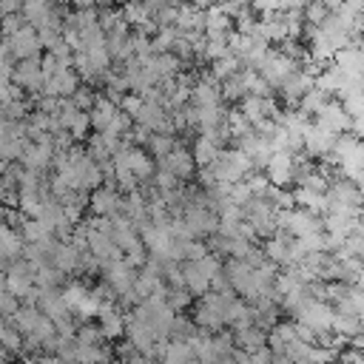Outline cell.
<instances>
[{
	"mask_svg": "<svg viewBox=\"0 0 364 364\" xmlns=\"http://www.w3.org/2000/svg\"><path fill=\"white\" fill-rule=\"evenodd\" d=\"M313 117H316V125L327 128L330 134H344V131H350V125H353L350 114L341 108V102H338V100H327V102H324Z\"/></svg>",
	"mask_w": 364,
	"mask_h": 364,
	"instance_id": "7",
	"label": "cell"
},
{
	"mask_svg": "<svg viewBox=\"0 0 364 364\" xmlns=\"http://www.w3.org/2000/svg\"><path fill=\"white\" fill-rule=\"evenodd\" d=\"M216 154H219V145H216L213 139H208L205 134H199V136H196V142H193V151H191V156H193L196 168L210 165V162L216 159Z\"/></svg>",
	"mask_w": 364,
	"mask_h": 364,
	"instance_id": "17",
	"label": "cell"
},
{
	"mask_svg": "<svg viewBox=\"0 0 364 364\" xmlns=\"http://www.w3.org/2000/svg\"><path fill=\"white\" fill-rule=\"evenodd\" d=\"M20 247H23V239H20L17 228L0 222V264L6 267L9 262L20 259Z\"/></svg>",
	"mask_w": 364,
	"mask_h": 364,
	"instance_id": "13",
	"label": "cell"
},
{
	"mask_svg": "<svg viewBox=\"0 0 364 364\" xmlns=\"http://www.w3.org/2000/svg\"><path fill=\"white\" fill-rule=\"evenodd\" d=\"M37 310L40 313H46L48 318H57V316H65V313H71L68 310V304H65V299H63V290L60 287H40V293H37Z\"/></svg>",
	"mask_w": 364,
	"mask_h": 364,
	"instance_id": "11",
	"label": "cell"
},
{
	"mask_svg": "<svg viewBox=\"0 0 364 364\" xmlns=\"http://www.w3.org/2000/svg\"><path fill=\"white\" fill-rule=\"evenodd\" d=\"M17 304H20V299H17V296H11V293L6 290V284H0V318L11 316V313L17 310Z\"/></svg>",
	"mask_w": 364,
	"mask_h": 364,
	"instance_id": "26",
	"label": "cell"
},
{
	"mask_svg": "<svg viewBox=\"0 0 364 364\" xmlns=\"http://www.w3.org/2000/svg\"><path fill=\"white\" fill-rule=\"evenodd\" d=\"M40 54H43V51H40ZM40 54H37V57H26V60H14V65H11V74H9V80H11L17 88L28 91L31 97H34V94H40V88H43Z\"/></svg>",
	"mask_w": 364,
	"mask_h": 364,
	"instance_id": "3",
	"label": "cell"
},
{
	"mask_svg": "<svg viewBox=\"0 0 364 364\" xmlns=\"http://www.w3.org/2000/svg\"><path fill=\"white\" fill-rule=\"evenodd\" d=\"M290 193H293V205H299V208H304V210H310V213H316V216H321V213L327 210V196H324V191H310V188L296 185V191H290Z\"/></svg>",
	"mask_w": 364,
	"mask_h": 364,
	"instance_id": "14",
	"label": "cell"
},
{
	"mask_svg": "<svg viewBox=\"0 0 364 364\" xmlns=\"http://www.w3.org/2000/svg\"><path fill=\"white\" fill-rule=\"evenodd\" d=\"M210 171H213L216 182H228V185H230V182H236V179H245V176H247L250 171H256V168H253L250 156L233 145V148H219L216 159L210 162Z\"/></svg>",
	"mask_w": 364,
	"mask_h": 364,
	"instance_id": "1",
	"label": "cell"
},
{
	"mask_svg": "<svg viewBox=\"0 0 364 364\" xmlns=\"http://www.w3.org/2000/svg\"><path fill=\"white\" fill-rule=\"evenodd\" d=\"M68 134H71V139H85L88 136V131H91V119H88V111H77L74 117H71V122H68V128H65Z\"/></svg>",
	"mask_w": 364,
	"mask_h": 364,
	"instance_id": "23",
	"label": "cell"
},
{
	"mask_svg": "<svg viewBox=\"0 0 364 364\" xmlns=\"http://www.w3.org/2000/svg\"><path fill=\"white\" fill-rule=\"evenodd\" d=\"M94 97H97V94H94V91H91L88 85H82V82H80V85L74 88V94H71V102H74L77 108H82V111H88V108L94 105Z\"/></svg>",
	"mask_w": 364,
	"mask_h": 364,
	"instance_id": "24",
	"label": "cell"
},
{
	"mask_svg": "<svg viewBox=\"0 0 364 364\" xmlns=\"http://www.w3.org/2000/svg\"><path fill=\"white\" fill-rule=\"evenodd\" d=\"M182 282L191 296H202L205 290H210V279L199 270L196 262H182Z\"/></svg>",
	"mask_w": 364,
	"mask_h": 364,
	"instance_id": "15",
	"label": "cell"
},
{
	"mask_svg": "<svg viewBox=\"0 0 364 364\" xmlns=\"http://www.w3.org/2000/svg\"><path fill=\"white\" fill-rule=\"evenodd\" d=\"M282 3V9H301L307 0H279Z\"/></svg>",
	"mask_w": 364,
	"mask_h": 364,
	"instance_id": "27",
	"label": "cell"
},
{
	"mask_svg": "<svg viewBox=\"0 0 364 364\" xmlns=\"http://www.w3.org/2000/svg\"><path fill=\"white\" fill-rule=\"evenodd\" d=\"M333 142H336V134H330L327 128H321V125H316V122H307L304 131H301V151H304L307 156L321 159L324 154H330Z\"/></svg>",
	"mask_w": 364,
	"mask_h": 364,
	"instance_id": "6",
	"label": "cell"
},
{
	"mask_svg": "<svg viewBox=\"0 0 364 364\" xmlns=\"http://www.w3.org/2000/svg\"><path fill=\"white\" fill-rule=\"evenodd\" d=\"M313 82H316V74H310L307 68H296L282 85H279V91H282V97H284V102L290 105V108H296V102H299V97L307 91V88H313Z\"/></svg>",
	"mask_w": 364,
	"mask_h": 364,
	"instance_id": "9",
	"label": "cell"
},
{
	"mask_svg": "<svg viewBox=\"0 0 364 364\" xmlns=\"http://www.w3.org/2000/svg\"><path fill=\"white\" fill-rule=\"evenodd\" d=\"M173 145H176V134L151 131V134H148V139H145V151H148L154 159H156V156H162V154H168Z\"/></svg>",
	"mask_w": 364,
	"mask_h": 364,
	"instance_id": "18",
	"label": "cell"
},
{
	"mask_svg": "<svg viewBox=\"0 0 364 364\" xmlns=\"http://www.w3.org/2000/svg\"><path fill=\"white\" fill-rule=\"evenodd\" d=\"M6 165H9V159H6V156H3V154H0V173H3V171H6Z\"/></svg>",
	"mask_w": 364,
	"mask_h": 364,
	"instance_id": "28",
	"label": "cell"
},
{
	"mask_svg": "<svg viewBox=\"0 0 364 364\" xmlns=\"http://www.w3.org/2000/svg\"><path fill=\"white\" fill-rule=\"evenodd\" d=\"M119 202H122V193L111 185H97L94 191H88V208L94 216H114L119 213Z\"/></svg>",
	"mask_w": 364,
	"mask_h": 364,
	"instance_id": "8",
	"label": "cell"
},
{
	"mask_svg": "<svg viewBox=\"0 0 364 364\" xmlns=\"http://www.w3.org/2000/svg\"><path fill=\"white\" fill-rule=\"evenodd\" d=\"M242 68V63H239V57L236 54H225V57H219V60H210V77L213 80H225V77H230V74H236Z\"/></svg>",
	"mask_w": 364,
	"mask_h": 364,
	"instance_id": "19",
	"label": "cell"
},
{
	"mask_svg": "<svg viewBox=\"0 0 364 364\" xmlns=\"http://www.w3.org/2000/svg\"><path fill=\"white\" fill-rule=\"evenodd\" d=\"M3 43H6V48H9V54H11L14 60L37 57V54L43 51L40 43H37V28L28 26V23H23L17 31H11L9 37H3Z\"/></svg>",
	"mask_w": 364,
	"mask_h": 364,
	"instance_id": "5",
	"label": "cell"
},
{
	"mask_svg": "<svg viewBox=\"0 0 364 364\" xmlns=\"http://www.w3.org/2000/svg\"><path fill=\"white\" fill-rule=\"evenodd\" d=\"M111 353L102 344H77L74 341V361H108Z\"/></svg>",
	"mask_w": 364,
	"mask_h": 364,
	"instance_id": "20",
	"label": "cell"
},
{
	"mask_svg": "<svg viewBox=\"0 0 364 364\" xmlns=\"http://www.w3.org/2000/svg\"><path fill=\"white\" fill-rule=\"evenodd\" d=\"M156 168H165V171H171L179 182H191L193 179V173H196V162H193V156H191V151H185L179 142L168 151V154H162V156H156Z\"/></svg>",
	"mask_w": 364,
	"mask_h": 364,
	"instance_id": "4",
	"label": "cell"
},
{
	"mask_svg": "<svg viewBox=\"0 0 364 364\" xmlns=\"http://www.w3.org/2000/svg\"><path fill=\"white\" fill-rule=\"evenodd\" d=\"M3 279H6V267L0 264V284H3Z\"/></svg>",
	"mask_w": 364,
	"mask_h": 364,
	"instance_id": "29",
	"label": "cell"
},
{
	"mask_svg": "<svg viewBox=\"0 0 364 364\" xmlns=\"http://www.w3.org/2000/svg\"><path fill=\"white\" fill-rule=\"evenodd\" d=\"M173 26H176L179 31H202V28H205V9L193 6V3H179V6H176Z\"/></svg>",
	"mask_w": 364,
	"mask_h": 364,
	"instance_id": "12",
	"label": "cell"
},
{
	"mask_svg": "<svg viewBox=\"0 0 364 364\" xmlns=\"http://www.w3.org/2000/svg\"><path fill=\"white\" fill-rule=\"evenodd\" d=\"M74 341H77V344H105V336H102L100 324L85 321V324H80V327L74 330Z\"/></svg>",
	"mask_w": 364,
	"mask_h": 364,
	"instance_id": "22",
	"label": "cell"
},
{
	"mask_svg": "<svg viewBox=\"0 0 364 364\" xmlns=\"http://www.w3.org/2000/svg\"><path fill=\"white\" fill-rule=\"evenodd\" d=\"M162 361H168V364L193 361V350H191L188 338H168V344H165V350H162Z\"/></svg>",
	"mask_w": 364,
	"mask_h": 364,
	"instance_id": "16",
	"label": "cell"
},
{
	"mask_svg": "<svg viewBox=\"0 0 364 364\" xmlns=\"http://www.w3.org/2000/svg\"><path fill=\"white\" fill-rule=\"evenodd\" d=\"M48 264H51V267H57L63 276L77 273V270H80V247H77V245H71L68 239H65V242L60 239V242L54 245L51 256H48Z\"/></svg>",
	"mask_w": 364,
	"mask_h": 364,
	"instance_id": "10",
	"label": "cell"
},
{
	"mask_svg": "<svg viewBox=\"0 0 364 364\" xmlns=\"http://www.w3.org/2000/svg\"><path fill=\"white\" fill-rule=\"evenodd\" d=\"M239 111H242V117L250 125H256L259 119H264V114H262V97H256V94H245L239 100Z\"/></svg>",
	"mask_w": 364,
	"mask_h": 364,
	"instance_id": "21",
	"label": "cell"
},
{
	"mask_svg": "<svg viewBox=\"0 0 364 364\" xmlns=\"http://www.w3.org/2000/svg\"><path fill=\"white\" fill-rule=\"evenodd\" d=\"M296 68H299V63H296L293 57H287L284 51H270V48H267V54L262 57V63L256 65V71L267 80L270 88H279Z\"/></svg>",
	"mask_w": 364,
	"mask_h": 364,
	"instance_id": "2",
	"label": "cell"
},
{
	"mask_svg": "<svg viewBox=\"0 0 364 364\" xmlns=\"http://www.w3.org/2000/svg\"><path fill=\"white\" fill-rule=\"evenodd\" d=\"M23 14L20 11H9V14H0V37H9L11 31H17L23 26Z\"/></svg>",
	"mask_w": 364,
	"mask_h": 364,
	"instance_id": "25",
	"label": "cell"
}]
</instances>
